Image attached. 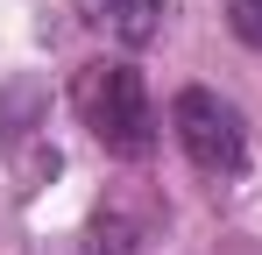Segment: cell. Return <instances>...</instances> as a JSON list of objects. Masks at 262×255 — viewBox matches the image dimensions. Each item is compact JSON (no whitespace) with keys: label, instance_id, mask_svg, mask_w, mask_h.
I'll return each mask as SVG.
<instances>
[{"label":"cell","instance_id":"obj_1","mask_svg":"<svg viewBox=\"0 0 262 255\" xmlns=\"http://www.w3.org/2000/svg\"><path fill=\"white\" fill-rule=\"evenodd\" d=\"M71 107H78V121L92 128V142H99L106 156L142 163V156L156 149L149 85H142V71H135L128 57H99V64H85L78 85H71Z\"/></svg>","mask_w":262,"mask_h":255},{"label":"cell","instance_id":"obj_2","mask_svg":"<svg viewBox=\"0 0 262 255\" xmlns=\"http://www.w3.org/2000/svg\"><path fill=\"white\" fill-rule=\"evenodd\" d=\"M170 128L184 142V156H191V170H206V177H234L248 163V121L213 85H184L170 99Z\"/></svg>","mask_w":262,"mask_h":255},{"label":"cell","instance_id":"obj_3","mask_svg":"<svg viewBox=\"0 0 262 255\" xmlns=\"http://www.w3.org/2000/svg\"><path fill=\"white\" fill-rule=\"evenodd\" d=\"M78 14L92 29H106L114 42H128V50L163 36V0H78Z\"/></svg>","mask_w":262,"mask_h":255},{"label":"cell","instance_id":"obj_4","mask_svg":"<svg viewBox=\"0 0 262 255\" xmlns=\"http://www.w3.org/2000/svg\"><path fill=\"white\" fill-rule=\"evenodd\" d=\"M227 29L248 50H262V0H227Z\"/></svg>","mask_w":262,"mask_h":255}]
</instances>
